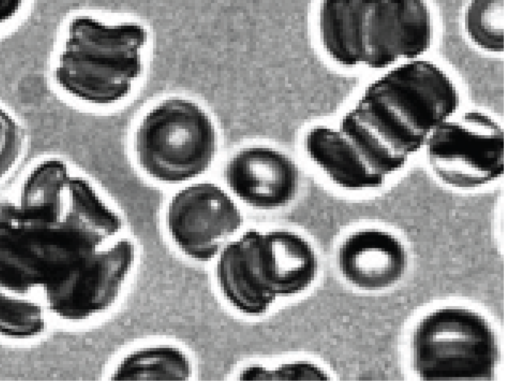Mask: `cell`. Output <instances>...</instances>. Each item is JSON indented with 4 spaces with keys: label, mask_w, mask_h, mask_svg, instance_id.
Segmentation results:
<instances>
[{
    "label": "cell",
    "mask_w": 512,
    "mask_h": 389,
    "mask_svg": "<svg viewBox=\"0 0 512 389\" xmlns=\"http://www.w3.org/2000/svg\"><path fill=\"white\" fill-rule=\"evenodd\" d=\"M434 38L427 0H371L366 14L363 66L385 70L424 57Z\"/></svg>",
    "instance_id": "cell-8"
},
{
    "label": "cell",
    "mask_w": 512,
    "mask_h": 389,
    "mask_svg": "<svg viewBox=\"0 0 512 389\" xmlns=\"http://www.w3.org/2000/svg\"><path fill=\"white\" fill-rule=\"evenodd\" d=\"M459 106L460 93L452 77L421 57L385 69L346 112L372 152L405 166Z\"/></svg>",
    "instance_id": "cell-2"
},
{
    "label": "cell",
    "mask_w": 512,
    "mask_h": 389,
    "mask_svg": "<svg viewBox=\"0 0 512 389\" xmlns=\"http://www.w3.org/2000/svg\"><path fill=\"white\" fill-rule=\"evenodd\" d=\"M218 145L209 114L196 102L168 98L152 107L134 137L137 163L151 178L175 184L204 173Z\"/></svg>",
    "instance_id": "cell-4"
},
{
    "label": "cell",
    "mask_w": 512,
    "mask_h": 389,
    "mask_svg": "<svg viewBox=\"0 0 512 389\" xmlns=\"http://www.w3.org/2000/svg\"><path fill=\"white\" fill-rule=\"evenodd\" d=\"M225 179L230 190L247 205L275 209L295 198L300 174L287 154L257 145L239 150L229 160Z\"/></svg>",
    "instance_id": "cell-10"
},
{
    "label": "cell",
    "mask_w": 512,
    "mask_h": 389,
    "mask_svg": "<svg viewBox=\"0 0 512 389\" xmlns=\"http://www.w3.org/2000/svg\"><path fill=\"white\" fill-rule=\"evenodd\" d=\"M504 0H469L463 15L464 31L479 50L498 54L504 50Z\"/></svg>",
    "instance_id": "cell-16"
},
{
    "label": "cell",
    "mask_w": 512,
    "mask_h": 389,
    "mask_svg": "<svg viewBox=\"0 0 512 389\" xmlns=\"http://www.w3.org/2000/svg\"><path fill=\"white\" fill-rule=\"evenodd\" d=\"M26 147L22 124L0 104V182L9 176L20 162Z\"/></svg>",
    "instance_id": "cell-17"
},
{
    "label": "cell",
    "mask_w": 512,
    "mask_h": 389,
    "mask_svg": "<svg viewBox=\"0 0 512 389\" xmlns=\"http://www.w3.org/2000/svg\"><path fill=\"white\" fill-rule=\"evenodd\" d=\"M147 41V29L140 23H107L89 14L74 15L55 44L52 84L66 99L81 105L118 104L142 74Z\"/></svg>",
    "instance_id": "cell-3"
},
{
    "label": "cell",
    "mask_w": 512,
    "mask_h": 389,
    "mask_svg": "<svg viewBox=\"0 0 512 389\" xmlns=\"http://www.w3.org/2000/svg\"><path fill=\"white\" fill-rule=\"evenodd\" d=\"M499 349L487 320L463 307L426 315L412 338L413 367L423 381H490Z\"/></svg>",
    "instance_id": "cell-5"
},
{
    "label": "cell",
    "mask_w": 512,
    "mask_h": 389,
    "mask_svg": "<svg viewBox=\"0 0 512 389\" xmlns=\"http://www.w3.org/2000/svg\"><path fill=\"white\" fill-rule=\"evenodd\" d=\"M343 277L364 290H380L395 284L407 266V253L394 235L364 229L350 234L338 252Z\"/></svg>",
    "instance_id": "cell-11"
},
{
    "label": "cell",
    "mask_w": 512,
    "mask_h": 389,
    "mask_svg": "<svg viewBox=\"0 0 512 389\" xmlns=\"http://www.w3.org/2000/svg\"><path fill=\"white\" fill-rule=\"evenodd\" d=\"M256 279L274 300L305 290L315 279L318 261L307 240L300 235L275 230L245 233Z\"/></svg>",
    "instance_id": "cell-9"
},
{
    "label": "cell",
    "mask_w": 512,
    "mask_h": 389,
    "mask_svg": "<svg viewBox=\"0 0 512 389\" xmlns=\"http://www.w3.org/2000/svg\"><path fill=\"white\" fill-rule=\"evenodd\" d=\"M52 324L38 301L0 288V340L31 343L44 337Z\"/></svg>",
    "instance_id": "cell-15"
},
{
    "label": "cell",
    "mask_w": 512,
    "mask_h": 389,
    "mask_svg": "<svg viewBox=\"0 0 512 389\" xmlns=\"http://www.w3.org/2000/svg\"><path fill=\"white\" fill-rule=\"evenodd\" d=\"M242 223L234 200L213 183L184 187L174 195L167 211V226L174 242L198 261L213 258L222 242Z\"/></svg>",
    "instance_id": "cell-7"
},
{
    "label": "cell",
    "mask_w": 512,
    "mask_h": 389,
    "mask_svg": "<svg viewBox=\"0 0 512 389\" xmlns=\"http://www.w3.org/2000/svg\"><path fill=\"white\" fill-rule=\"evenodd\" d=\"M120 216L59 156L31 164L0 196V288L38 301L53 323L78 325L110 308L135 260L107 242Z\"/></svg>",
    "instance_id": "cell-1"
},
{
    "label": "cell",
    "mask_w": 512,
    "mask_h": 389,
    "mask_svg": "<svg viewBox=\"0 0 512 389\" xmlns=\"http://www.w3.org/2000/svg\"><path fill=\"white\" fill-rule=\"evenodd\" d=\"M329 375L319 366L309 362H290L275 368L261 365L246 367L239 374L242 381H327Z\"/></svg>",
    "instance_id": "cell-18"
},
{
    "label": "cell",
    "mask_w": 512,
    "mask_h": 389,
    "mask_svg": "<svg viewBox=\"0 0 512 389\" xmlns=\"http://www.w3.org/2000/svg\"><path fill=\"white\" fill-rule=\"evenodd\" d=\"M371 0H320L317 31L321 48L334 64L363 66L366 14Z\"/></svg>",
    "instance_id": "cell-13"
},
{
    "label": "cell",
    "mask_w": 512,
    "mask_h": 389,
    "mask_svg": "<svg viewBox=\"0 0 512 389\" xmlns=\"http://www.w3.org/2000/svg\"><path fill=\"white\" fill-rule=\"evenodd\" d=\"M310 160L336 185L348 190L376 188L385 178L374 173L339 129L325 124L311 127L304 137Z\"/></svg>",
    "instance_id": "cell-12"
},
{
    "label": "cell",
    "mask_w": 512,
    "mask_h": 389,
    "mask_svg": "<svg viewBox=\"0 0 512 389\" xmlns=\"http://www.w3.org/2000/svg\"><path fill=\"white\" fill-rule=\"evenodd\" d=\"M438 125L423 149L428 164L446 185L472 189L504 172V132L490 114L469 110Z\"/></svg>",
    "instance_id": "cell-6"
},
{
    "label": "cell",
    "mask_w": 512,
    "mask_h": 389,
    "mask_svg": "<svg viewBox=\"0 0 512 389\" xmlns=\"http://www.w3.org/2000/svg\"><path fill=\"white\" fill-rule=\"evenodd\" d=\"M188 357L178 348L154 346L122 359L111 374L114 381H185L191 377Z\"/></svg>",
    "instance_id": "cell-14"
}]
</instances>
